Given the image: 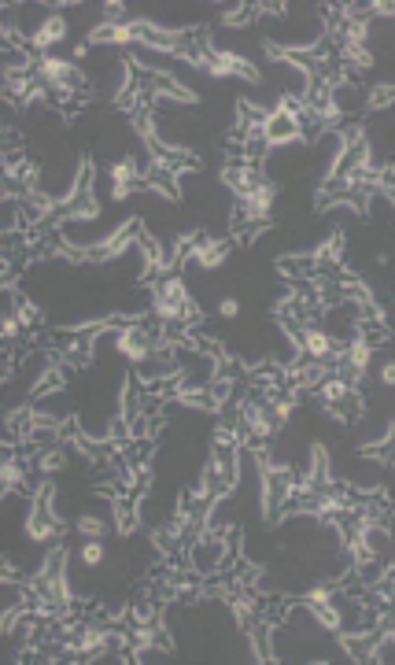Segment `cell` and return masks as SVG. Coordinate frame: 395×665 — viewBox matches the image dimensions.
<instances>
[{"instance_id":"6da1fadb","label":"cell","mask_w":395,"mask_h":665,"mask_svg":"<svg viewBox=\"0 0 395 665\" xmlns=\"http://www.w3.org/2000/svg\"><path fill=\"white\" fill-rule=\"evenodd\" d=\"M262 137H266V144H270V148L296 144V141L303 137V126H299L296 107H284V104H277L274 111H266V119H262Z\"/></svg>"},{"instance_id":"7a4b0ae2","label":"cell","mask_w":395,"mask_h":665,"mask_svg":"<svg viewBox=\"0 0 395 665\" xmlns=\"http://www.w3.org/2000/svg\"><path fill=\"white\" fill-rule=\"evenodd\" d=\"M104 540H100V536H89V540H85L81 544V551H78V559H81V566L85 569H89V566H100L104 562Z\"/></svg>"},{"instance_id":"3957f363","label":"cell","mask_w":395,"mask_h":665,"mask_svg":"<svg viewBox=\"0 0 395 665\" xmlns=\"http://www.w3.org/2000/svg\"><path fill=\"white\" fill-rule=\"evenodd\" d=\"M78 532L81 536H104V521L96 518V514H81V518H78Z\"/></svg>"},{"instance_id":"277c9868","label":"cell","mask_w":395,"mask_h":665,"mask_svg":"<svg viewBox=\"0 0 395 665\" xmlns=\"http://www.w3.org/2000/svg\"><path fill=\"white\" fill-rule=\"evenodd\" d=\"M218 314H222V318L229 321V318H236V314H240V304H236V299H222V304H218Z\"/></svg>"},{"instance_id":"5b68a950","label":"cell","mask_w":395,"mask_h":665,"mask_svg":"<svg viewBox=\"0 0 395 665\" xmlns=\"http://www.w3.org/2000/svg\"><path fill=\"white\" fill-rule=\"evenodd\" d=\"M381 381L391 389V381H395V366H391V362H384V366H381Z\"/></svg>"}]
</instances>
